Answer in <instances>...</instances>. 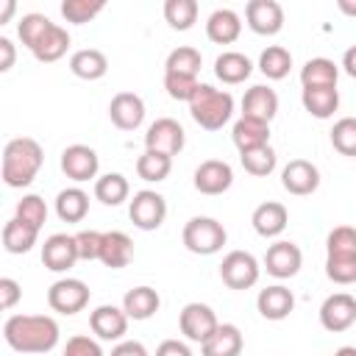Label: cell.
Masks as SVG:
<instances>
[{
    "label": "cell",
    "instance_id": "obj_1",
    "mask_svg": "<svg viewBox=\"0 0 356 356\" xmlns=\"http://www.w3.org/2000/svg\"><path fill=\"white\" fill-rule=\"evenodd\" d=\"M3 337L17 353H50L61 331L50 314H11L3 323Z\"/></svg>",
    "mask_w": 356,
    "mask_h": 356
},
{
    "label": "cell",
    "instance_id": "obj_2",
    "mask_svg": "<svg viewBox=\"0 0 356 356\" xmlns=\"http://www.w3.org/2000/svg\"><path fill=\"white\" fill-rule=\"evenodd\" d=\"M42 161H44V150L36 139H31V136L11 139L3 150V167H0L3 184L11 189H22V186L33 184L36 172L42 170Z\"/></svg>",
    "mask_w": 356,
    "mask_h": 356
},
{
    "label": "cell",
    "instance_id": "obj_3",
    "mask_svg": "<svg viewBox=\"0 0 356 356\" xmlns=\"http://www.w3.org/2000/svg\"><path fill=\"white\" fill-rule=\"evenodd\" d=\"M192 120L206 131H220L234 117V97L225 89H217L211 83H200L197 92L189 100Z\"/></svg>",
    "mask_w": 356,
    "mask_h": 356
},
{
    "label": "cell",
    "instance_id": "obj_4",
    "mask_svg": "<svg viewBox=\"0 0 356 356\" xmlns=\"http://www.w3.org/2000/svg\"><path fill=\"white\" fill-rule=\"evenodd\" d=\"M181 239H184V248L195 256H211L217 250H222L228 234H225V225L214 217H192L186 220L184 231H181Z\"/></svg>",
    "mask_w": 356,
    "mask_h": 356
},
{
    "label": "cell",
    "instance_id": "obj_5",
    "mask_svg": "<svg viewBox=\"0 0 356 356\" xmlns=\"http://www.w3.org/2000/svg\"><path fill=\"white\" fill-rule=\"evenodd\" d=\"M261 275V264L253 253L248 250H231L222 256V264H220V278L228 289H250L256 286Z\"/></svg>",
    "mask_w": 356,
    "mask_h": 356
},
{
    "label": "cell",
    "instance_id": "obj_6",
    "mask_svg": "<svg viewBox=\"0 0 356 356\" xmlns=\"http://www.w3.org/2000/svg\"><path fill=\"white\" fill-rule=\"evenodd\" d=\"M128 217L139 231H156L167 217V200L156 189H139L134 192L128 203Z\"/></svg>",
    "mask_w": 356,
    "mask_h": 356
},
{
    "label": "cell",
    "instance_id": "obj_7",
    "mask_svg": "<svg viewBox=\"0 0 356 356\" xmlns=\"http://www.w3.org/2000/svg\"><path fill=\"white\" fill-rule=\"evenodd\" d=\"M178 328L181 334L189 339V342H206L217 328H220V320L214 314V309L209 303H200V300H192L181 309L178 314Z\"/></svg>",
    "mask_w": 356,
    "mask_h": 356
},
{
    "label": "cell",
    "instance_id": "obj_8",
    "mask_svg": "<svg viewBox=\"0 0 356 356\" xmlns=\"http://www.w3.org/2000/svg\"><path fill=\"white\" fill-rule=\"evenodd\" d=\"M186 145V134H184V125L172 117H159L147 125V134H145V150H156V153H164V156H175L181 153Z\"/></svg>",
    "mask_w": 356,
    "mask_h": 356
},
{
    "label": "cell",
    "instance_id": "obj_9",
    "mask_svg": "<svg viewBox=\"0 0 356 356\" xmlns=\"http://www.w3.org/2000/svg\"><path fill=\"white\" fill-rule=\"evenodd\" d=\"M47 306L58 314H78L89 306V286L81 278H58L47 289Z\"/></svg>",
    "mask_w": 356,
    "mask_h": 356
},
{
    "label": "cell",
    "instance_id": "obj_10",
    "mask_svg": "<svg viewBox=\"0 0 356 356\" xmlns=\"http://www.w3.org/2000/svg\"><path fill=\"white\" fill-rule=\"evenodd\" d=\"M128 314L122 306H114V303H103L97 309H92L89 314V328L97 339L103 342H122L125 331H128Z\"/></svg>",
    "mask_w": 356,
    "mask_h": 356
},
{
    "label": "cell",
    "instance_id": "obj_11",
    "mask_svg": "<svg viewBox=\"0 0 356 356\" xmlns=\"http://www.w3.org/2000/svg\"><path fill=\"white\" fill-rule=\"evenodd\" d=\"M356 323V298L348 292H334L320 306V325L331 334L348 331Z\"/></svg>",
    "mask_w": 356,
    "mask_h": 356
},
{
    "label": "cell",
    "instance_id": "obj_12",
    "mask_svg": "<svg viewBox=\"0 0 356 356\" xmlns=\"http://www.w3.org/2000/svg\"><path fill=\"white\" fill-rule=\"evenodd\" d=\"M97 170H100V159L95 153V147L89 145H70L61 150V172L75 181V184H83L89 178H97Z\"/></svg>",
    "mask_w": 356,
    "mask_h": 356
},
{
    "label": "cell",
    "instance_id": "obj_13",
    "mask_svg": "<svg viewBox=\"0 0 356 356\" xmlns=\"http://www.w3.org/2000/svg\"><path fill=\"white\" fill-rule=\"evenodd\" d=\"M192 184L200 195H222L234 184V170L222 159H206V161L197 164V170L192 175Z\"/></svg>",
    "mask_w": 356,
    "mask_h": 356
},
{
    "label": "cell",
    "instance_id": "obj_14",
    "mask_svg": "<svg viewBox=\"0 0 356 356\" xmlns=\"http://www.w3.org/2000/svg\"><path fill=\"white\" fill-rule=\"evenodd\" d=\"M300 264H303L300 248H298L295 242H286V239H275V242L267 248V253H264V270H267L273 278H278V281L298 275Z\"/></svg>",
    "mask_w": 356,
    "mask_h": 356
},
{
    "label": "cell",
    "instance_id": "obj_15",
    "mask_svg": "<svg viewBox=\"0 0 356 356\" xmlns=\"http://www.w3.org/2000/svg\"><path fill=\"white\" fill-rule=\"evenodd\" d=\"M248 28L259 36H275L284 28V8L278 0H250L245 6Z\"/></svg>",
    "mask_w": 356,
    "mask_h": 356
},
{
    "label": "cell",
    "instance_id": "obj_16",
    "mask_svg": "<svg viewBox=\"0 0 356 356\" xmlns=\"http://www.w3.org/2000/svg\"><path fill=\"white\" fill-rule=\"evenodd\" d=\"M281 186L289 195H298V197L317 192V186H320V170H317V164H312L309 159H292V161H286L284 170H281Z\"/></svg>",
    "mask_w": 356,
    "mask_h": 356
},
{
    "label": "cell",
    "instance_id": "obj_17",
    "mask_svg": "<svg viewBox=\"0 0 356 356\" xmlns=\"http://www.w3.org/2000/svg\"><path fill=\"white\" fill-rule=\"evenodd\" d=\"M108 120L120 131H136L145 122V100L136 92H117L108 103Z\"/></svg>",
    "mask_w": 356,
    "mask_h": 356
},
{
    "label": "cell",
    "instance_id": "obj_18",
    "mask_svg": "<svg viewBox=\"0 0 356 356\" xmlns=\"http://www.w3.org/2000/svg\"><path fill=\"white\" fill-rule=\"evenodd\" d=\"M78 261V245L70 234H50L42 245V264L50 273H67Z\"/></svg>",
    "mask_w": 356,
    "mask_h": 356
},
{
    "label": "cell",
    "instance_id": "obj_19",
    "mask_svg": "<svg viewBox=\"0 0 356 356\" xmlns=\"http://www.w3.org/2000/svg\"><path fill=\"white\" fill-rule=\"evenodd\" d=\"M256 309H259V314L264 317V320H284V317H289V312L295 309V295H292V289L289 286H284V284H273V286H264V289H259V295H256Z\"/></svg>",
    "mask_w": 356,
    "mask_h": 356
},
{
    "label": "cell",
    "instance_id": "obj_20",
    "mask_svg": "<svg viewBox=\"0 0 356 356\" xmlns=\"http://www.w3.org/2000/svg\"><path fill=\"white\" fill-rule=\"evenodd\" d=\"M250 222H253V231H256L259 236L275 239V236L284 234V228H286V222H289V211H286L284 203L267 200V203H259V206L253 209Z\"/></svg>",
    "mask_w": 356,
    "mask_h": 356
},
{
    "label": "cell",
    "instance_id": "obj_21",
    "mask_svg": "<svg viewBox=\"0 0 356 356\" xmlns=\"http://www.w3.org/2000/svg\"><path fill=\"white\" fill-rule=\"evenodd\" d=\"M278 114V95L267 83H256L242 97V117H253L261 122H270Z\"/></svg>",
    "mask_w": 356,
    "mask_h": 356
},
{
    "label": "cell",
    "instance_id": "obj_22",
    "mask_svg": "<svg viewBox=\"0 0 356 356\" xmlns=\"http://www.w3.org/2000/svg\"><path fill=\"white\" fill-rule=\"evenodd\" d=\"M242 33V17L234 8H214L206 19V36L217 44H231Z\"/></svg>",
    "mask_w": 356,
    "mask_h": 356
},
{
    "label": "cell",
    "instance_id": "obj_23",
    "mask_svg": "<svg viewBox=\"0 0 356 356\" xmlns=\"http://www.w3.org/2000/svg\"><path fill=\"white\" fill-rule=\"evenodd\" d=\"M231 139H234L239 153L270 145V122H261V120H253V117H239L231 128Z\"/></svg>",
    "mask_w": 356,
    "mask_h": 356
},
{
    "label": "cell",
    "instance_id": "obj_24",
    "mask_svg": "<svg viewBox=\"0 0 356 356\" xmlns=\"http://www.w3.org/2000/svg\"><path fill=\"white\" fill-rule=\"evenodd\" d=\"M131 259H134V242H131V236L122 234V231H106L97 261H103L108 270H122V267H128Z\"/></svg>",
    "mask_w": 356,
    "mask_h": 356
},
{
    "label": "cell",
    "instance_id": "obj_25",
    "mask_svg": "<svg viewBox=\"0 0 356 356\" xmlns=\"http://www.w3.org/2000/svg\"><path fill=\"white\" fill-rule=\"evenodd\" d=\"M242 331L234 323H220V328L200 345L203 356H239L242 353Z\"/></svg>",
    "mask_w": 356,
    "mask_h": 356
},
{
    "label": "cell",
    "instance_id": "obj_26",
    "mask_svg": "<svg viewBox=\"0 0 356 356\" xmlns=\"http://www.w3.org/2000/svg\"><path fill=\"white\" fill-rule=\"evenodd\" d=\"M70 72L81 81H97L108 72V58L97 47H83L70 56Z\"/></svg>",
    "mask_w": 356,
    "mask_h": 356
},
{
    "label": "cell",
    "instance_id": "obj_27",
    "mask_svg": "<svg viewBox=\"0 0 356 356\" xmlns=\"http://www.w3.org/2000/svg\"><path fill=\"white\" fill-rule=\"evenodd\" d=\"M253 72V64L245 53L239 50H222L217 58H214V75L222 81V83H242L248 81Z\"/></svg>",
    "mask_w": 356,
    "mask_h": 356
},
{
    "label": "cell",
    "instance_id": "obj_28",
    "mask_svg": "<svg viewBox=\"0 0 356 356\" xmlns=\"http://www.w3.org/2000/svg\"><path fill=\"white\" fill-rule=\"evenodd\" d=\"M300 103H303V108L312 117L328 120L339 108V89L337 86H312V89H303L300 92Z\"/></svg>",
    "mask_w": 356,
    "mask_h": 356
},
{
    "label": "cell",
    "instance_id": "obj_29",
    "mask_svg": "<svg viewBox=\"0 0 356 356\" xmlns=\"http://www.w3.org/2000/svg\"><path fill=\"white\" fill-rule=\"evenodd\" d=\"M161 306V298L153 286H134L122 298V309L131 320H150Z\"/></svg>",
    "mask_w": 356,
    "mask_h": 356
},
{
    "label": "cell",
    "instance_id": "obj_30",
    "mask_svg": "<svg viewBox=\"0 0 356 356\" xmlns=\"http://www.w3.org/2000/svg\"><path fill=\"white\" fill-rule=\"evenodd\" d=\"M56 214L61 222H81L89 214V195L81 186H67L56 195Z\"/></svg>",
    "mask_w": 356,
    "mask_h": 356
},
{
    "label": "cell",
    "instance_id": "obj_31",
    "mask_svg": "<svg viewBox=\"0 0 356 356\" xmlns=\"http://www.w3.org/2000/svg\"><path fill=\"white\" fill-rule=\"evenodd\" d=\"M337 81H339V67L331 58H325V56L309 58L300 67V83H303V89H312V86H337Z\"/></svg>",
    "mask_w": 356,
    "mask_h": 356
},
{
    "label": "cell",
    "instance_id": "obj_32",
    "mask_svg": "<svg viewBox=\"0 0 356 356\" xmlns=\"http://www.w3.org/2000/svg\"><path fill=\"white\" fill-rule=\"evenodd\" d=\"M39 239V228L22 222L19 217H11L3 225V248L8 253H28Z\"/></svg>",
    "mask_w": 356,
    "mask_h": 356
},
{
    "label": "cell",
    "instance_id": "obj_33",
    "mask_svg": "<svg viewBox=\"0 0 356 356\" xmlns=\"http://www.w3.org/2000/svg\"><path fill=\"white\" fill-rule=\"evenodd\" d=\"M128 195H131V184L122 172H106L95 178V197L103 206H120L128 200Z\"/></svg>",
    "mask_w": 356,
    "mask_h": 356
},
{
    "label": "cell",
    "instance_id": "obj_34",
    "mask_svg": "<svg viewBox=\"0 0 356 356\" xmlns=\"http://www.w3.org/2000/svg\"><path fill=\"white\" fill-rule=\"evenodd\" d=\"M67 50H70V33H67V28L53 25L31 53H33L36 61H42V64H53V61H58Z\"/></svg>",
    "mask_w": 356,
    "mask_h": 356
},
{
    "label": "cell",
    "instance_id": "obj_35",
    "mask_svg": "<svg viewBox=\"0 0 356 356\" xmlns=\"http://www.w3.org/2000/svg\"><path fill=\"white\" fill-rule=\"evenodd\" d=\"M259 70L261 75H267L270 81H281L289 75L292 70V53L284 44H267L259 56Z\"/></svg>",
    "mask_w": 356,
    "mask_h": 356
},
{
    "label": "cell",
    "instance_id": "obj_36",
    "mask_svg": "<svg viewBox=\"0 0 356 356\" xmlns=\"http://www.w3.org/2000/svg\"><path fill=\"white\" fill-rule=\"evenodd\" d=\"M200 64H203V56L197 47H189V44H181L175 47L167 61H164V72L170 75H186V78H197L200 72Z\"/></svg>",
    "mask_w": 356,
    "mask_h": 356
},
{
    "label": "cell",
    "instance_id": "obj_37",
    "mask_svg": "<svg viewBox=\"0 0 356 356\" xmlns=\"http://www.w3.org/2000/svg\"><path fill=\"white\" fill-rule=\"evenodd\" d=\"M172 170V156H164V153H156V150H145L139 159H136V175L147 184H159L170 175Z\"/></svg>",
    "mask_w": 356,
    "mask_h": 356
},
{
    "label": "cell",
    "instance_id": "obj_38",
    "mask_svg": "<svg viewBox=\"0 0 356 356\" xmlns=\"http://www.w3.org/2000/svg\"><path fill=\"white\" fill-rule=\"evenodd\" d=\"M197 0H167L164 3V19L172 31H189L197 22Z\"/></svg>",
    "mask_w": 356,
    "mask_h": 356
},
{
    "label": "cell",
    "instance_id": "obj_39",
    "mask_svg": "<svg viewBox=\"0 0 356 356\" xmlns=\"http://www.w3.org/2000/svg\"><path fill=\"white\" fill-rule=\"evenodd\" d=\"M53 25H56V22H50L44 14L31 11V14H22V17H19V22H17V36H19V42H22L28 50H33V47L42 42V36H44Z\"/></svg>",
    "mask_w": 356,
    "mask_h": 356
},
{
    "label": "cell",
    "instance_id": "obj_40",
    "mask_svg": "<svg viewBox=\"0 0 356 356\" xmlns=\"http://www.w3.org/2000/svg\"><path fill=\"white\" fill-rule=\"evenodd\" d=\"M239 161H242V167H245L248 175H253V178H267V175L275 170L278 156H275V150H273L270 145H261V147H253V150H248V153H239Z\"/></svg>",
    "mask_w": 356,
    "mask_h": 356
},
{
    "label": "cell",
    "instance_id": "obj_41",
    "mask_svg": "<svg viewBox=\"0 0 356 356\" xmlns=\"http://www.w3.org/2000/svg\"><path fill=\"white\" fill-rule=\"evenodd\" d=\"M331 145L337 153L356 159V117H339L331 128Z\"/></svg>",
    "mask_w": 356,
    "mask_h": 356
},
{
    "label": "cell",
    "instance_id": "obj_42",
    "mask_svg": "<svg viewBox=\"0 0 356 356\" xmlns=\"http://www.w3.org/2000/svg\"><path fill=\"white\" fill-rule=\"evenodd\" d=\"M103 8H106L103 0H64L61 3V17L72 25H83V22H92Z\"/></svg>",
    "mask_w": 356,
    "mask_h": 356
},
{
    "label": "cell",
    "instance_id": "obj_43",
    "mask_svg": "<svg viewBox=\"0 0 356 356\" xmlns=\"http://www.w3.org/2000/svg\"><path fill=\"white\" fill-rule=\"evenodd\" d=\"M325 256H356V228L337 225L325 236Z\"/></svg>",
    "mask_w": 356,
    "mask_h": 356
},
{
    "label": "cell",
    "instance_id": "obj_44",
    "mask_svg": "<svg viewBox=\"0 0 356 356\" xmlns=\"http://www.w3.org/2000/svg\"><path fill=\"white\" fill-rule=\"evenodd\" d=\"M14 217H19L22 222H28V225H33V228L42 231V225L47 222V203L39 195H33V192L31 195H22V200H17Z\"/></svg>",
    "mask_w": 356,
    "mask_h": 356
},
{
    "label": "cell",
    "instance_id": "obj_45",
    "mask_svg": "<svg viewBox=\"0 0 356 356\" xmlns=\"http://www.w3.org/2000/svg\"><path fill=\"white\" fill-rule=\"evenodd\" d=\"M325 275L334 284H353L356 281V256H325Z\"/></svg>",
    "mask_w": 356,
    "mask_h": 356
},
{
    "label": "cell",
    "instance_id": "obj_46",
    "mask_svg": "<svg viewBox=\"0 0 356 356\" xmlns=\"http://www.w3.org/2000/svg\"><path fill=\"white\" fill-rule=\"evenodd\" d=\"M197 86H200V81L197 78H186V75H170V72H164V89H167V95L172 97V100H192V95L197 92Z\"/></svg>",
    "mask_w": 356,
    "mask_h": 356
},
{
    "label": "cell",
    "instance_id": "obj_47",
    "mask_svg": "<svg viewBox=\"0 0 356 356\" xmlns=\"http://www.w3.org/2000/svg\"><path fill=\"white\" fill-rule=\"evenodd\" d=\"M75 245H78V259L81 261H95L100 259V245H103V234L100 231H78L75 234Z\"/></svg>",
    "mask_w": 356,
    "mask_h": 356
},
{
    "label": "cell",
    "instance_id": "obj_48",
    "mask_svg": "<svg viewBox=\"0 0 356 356\" xmlns=\"http://www.w3.org/2000/svg\"><path fill=\"white\" fill-rule=\"evenodd\" d=\"M61 356H106V353H103V348H100L97 339H92L86 334H75V337L67 339Z\"/></svg>",
    "mask_w": 356,
    "mask_h": 356
},
{
    "label": "cell",
    "instance_id": "obj_49",
    "mask_svg": "<svg viewBox=\"0 0 356 356\" xmlns=\"http://www.w3.org/2000/svg\"><path fill=\"white\" fill-rule=\"evenodd\" d=\"M19 298H22V286L14 281V278H0V309H14L17 303H19Z\"/></svg>",
    "mask_w": 356,
    "mask_h": 356
},
{
    "label": "cell",
    "instance_id": "obj_50",
    "mask_svg": "<svg viewBox=\"0 0 356 356\" xmlns=\"http://www.w3.org/2000/svg\"><path fill=\"white\" fill-rule=\"evenodd\" d=\"M156 356H195L192 348L181 339H164L159 348H156Z\"/></svg>",
    "mask_w": 356,
    "mask_h": 356
},
{
    "label": "cell",
    "instance_id": "obj_51",
    "mask_svg": "<svg viewBox=\"0 0 356 356\" xmlns=\"http://www.w3.org/2000/svg\"><path fill=\"white\" fill-rule=\"evenodd\" d=\"M111 356H150L139 339H122L111 348Z\"/></svg>",
    "mask_w": 356,
    "mask_h": 356
},
{
    "label": "cell",
    "instance_id": "obj_52",
    "mask_svg": "<svg viewBox=\"0 0 356 356\" xmlns=\"http://www.w3.org/2000/svg\"><path fill=\"white\" fill-rule=\"evenodd\" d=\"M14 58H17L14 42L8 36H0V72H8L14 67Z\"/></svg>",
    "mask_w": 356,
    "mask_h": 356
},
{
    "label": "cell",
    "instance_id": "obj_53",
    "mask_svg": "<svg viewBox=\"0 0 356 356\" xmlns=\"http://www.w3.org/2000/svg\"><path fill=\"white\" fill-rule=\"evenodd\" d=\"M342 70H345L350 78H356V44H350V47L342 53Z\"/></svg>",
    "mask_w": 356,
    "mask_h": 356
},
{
    "label": "cell",
    "instance_id": "obj_54",
    "mask_svg": "<svg viewBox=\"0 0 356 356\" xmlns=\"http://www.w3.org/2000/svg\"><path fill=\"white\" fill-rule=\"evenodd\" d=\"M14 8H17V3H14V0H3V11H0V22H8V19H11V14H14Z\"/></svg>",
    "mask_w": 356,
    "mask_h": 356
},
{
    "label": "cell",
    "instance_id": "obj_55",
    "mask_svg": "<svg viewBox=\"0 0 356 356\" xmlns=\"http://www.w3.org/2000/svg\"><path fill=\"white\" fill-rule=\"evenodd\" d=\"M337 8L342 14H348V17H356V3L353 0H337Z\"/></svg>",
    "mask_w": 356,
    "mask_h": 356
},
{
    "label": "cell",
    "instance_id": "obj_56",
    "mask_svg": "<svg viewBox=\"0 0 356 356\" xmlns=\"http://www.w3.org/2000/svg\"><path fill=\"white\" fill-rule=\"evenodd\" d=\"M334 356H356V348L353 345H342V348H337Z\"/></svg>",
    "mask_w": 356,
    "mask_h": 356
}]
</instances>
